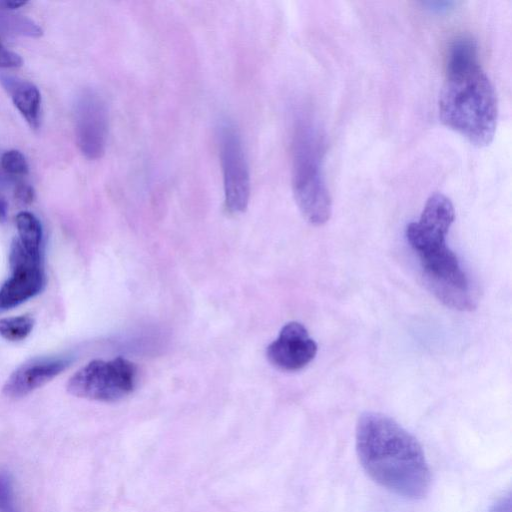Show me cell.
<instances>
[{
    "label": "cell",
    "mask_w": 512,
    "mask_h": 512,
    "mask_svg": "<svg viewBox=\"0 0 512 512\" xmlns=\"http://www.w3.org/2000/svg\"><path fill=\"white\" fill-rule=\"evenodd\" d=\"M356 450L362 467L380 486L408 499L427 495L431 477L424 452L392 418L377 412L361 414Z\"/></svg>",
    "instance_id": "1"
},
{
    "label": "cell",
    "mask_w": 512,
    "mask_h": 512,
    "mask_svg": "<svg viewBox=\"0 0 512 512\" xmlns=\"http://www.w3.org/2000/svg\"><path fill=\"white\" fill-rule=\"evenodd\" d=\"M441 122L475 146H487L497 126V97L479 64L471 39L456 40L449 51L444 82L439 94Z\"/></svg>",
    "instance_id": "2"
},
{
    "label": "cell",
    "mask_w": 512,
    "mask_h": 512,
    "mask_svg": "<svg viewBox=\"0 0 512 512\" xmlns=\"http://www.w3.org/2000/svg\"><path fill=\"white\" fill-rule=\"evenodd\" d=\"M323 153V139L317 127L309 118L298 116L292 136V190L302 216L315 226L325 224L332 212L322 171Z\"/></svg>",
    "instance_id": "3"
},
{
    "label": "cell",
    "mask_w": 512,
    "mask_h": 512,
    "mask_svg": "<svg viewBox=\"0 0 512 512\" xmlns=\"http://www.w3.org/2000/svg\"><path fill=\"white\" fill-rule=\"evenodd\" d=\"M137 368L131 361L115 359L92 360L68 380L71 395L100 402H115L128 396L135 388Z\"/></svg>",
    "instance_id": "4"
},
{
    "label": "cell",
    "mask_w": 512,
    "mask_h": 512,
    "mask_svg": "<svg viewBox=\"0 0 512 512\" xmlns=\"http://www.w3.org/2000/svg\"><path fill=\"white\" fill-rule=\"evenodd\" d=\"M418 255L424 281L441 303L460 311L476 308L470 282L446 244Z\"/></svg>",
    "instance_id": "5"
},
{
    "label": "cell",
    "mask_w": 512,
    "mask_h": 512,
    "mask_svg": "<svg viewBox=\"0 0 512 512\" xmlns=\"http://www.w3.org/2000/svg\"><path fill=\"white\" fill-rule=\"evenodd\" d=\"M217 138L225 206L230 213H242L249 203L251 180L241 134L231 120L224 118L218 124Z\"/></svg>",
    "instance_id": "6"
},
{
    "label": "cell",
    "mask_w": 512,
    "mask_h": 512,
    "mask_svg": "<svg viewBox=\"0 0 512 512\" xmlns=\"http://www.w3.org/2000/svg\"><path fill=\"white\" fill-rule=\"evenodd\" d=\"M11 276L0 287V311L12 309L40 294L46 285L42 251L14 238L9 251Z\"/></svg>",
    "instance_id": "7"
},
{
    "label": "cell",
    "mask_w": 512,
    "mask_h": 512,
    "mask_svg": "<svg viewBox=\"0 0 512 512\" xmlns=\"http://www.w3.org/2000/svg\"><path fill=\"white\" fill-rule=\"evenodd\" d=\"M455 218L451 200L442 193L432 194L426 201L418 221L406 228V238L418 253L446 244V235Z\"/></svg>",
    "instance_id": "8"
},
{
    "label": "cell",
    "mask_w": 512,
    "mask_h": 512,
    "mask_svg": "<svg viewBox=\"0 0 512 512\" xmlns=\"http://www.w3.org/2000/svg\"><path fill=\"white\" fill-rule=\"evenodd\" d=\"M76 139L82 154L88 159L100 158L106 148L109 116L103 98L88 90L76 104Z\"/></svg>",
    "instance_id": "9"
},
{
    "label": "cell",
    "mask_w": 512,
    "mask_h": 512,
    "mask_svg": "<svg viewBox=\"0 0 512 512\" xmlns=\"http://www.w3.org/2000/svg\"><path fill=\"white\" fill-rule=\"evenodd\" d=\"M317 353V344L299 322L285 324L276 340L266 349L268 361L284 371H297L309 364Z\"/></svg>",
    "instance_id": "10"
},
{
    "label": "cell",
    "mask_w": 512,
    "mask_h": 512,
    "mask_svg": "<svg viewBox=\"0 0 512 512\" xmlns=\"http://www.w3.org/2000/svg\"><path fill=\"white\" fill-rule=\"evenodd\" d=\"M67 357H37L16 368L6 380L3 393L9 398H21L44 386L66 370Z\"/></svg>",
    "instance_id": "11"
},
{
    "label": "cell",
    "mask_w": 512,
    "mask_h": 512,
    "mask_svg": "<svg viewBox=\"0 0 512 512\" xmlns=\"http://www.w3.org/2000/svg\"><path fill=\"white\" fill-rule=\"evenodd\" d=\"M1 81L26 122L31 128L37 129L40 124L41 110L39 89L33 83L25 80L4 77Z\"/></svg>",
    "instance_id": "12"
},
{
    "label": "cell",
    "mask_w": 512,
    "mask_h": 512,
    "mask_svg": "<svg viewBox=\"0 0 512 512\" xmlns=\"http://www.w3.org/2000/svg\"><path fill=\"white\" fill-rule=\"evenodd\" d=\"M17 239L27 249L43 251V228L40 220L31 212L22 211L16 216Z\"/></svg>",
    "instance_id": "13"
},
{
    "label": "cell",
    "mask_w": 512,
    "mask_h": 512,
    "mask_svg": "<svg viewBox=\"0 0 512 512\" xmlns=\"http://www.w3.org/2000/svg\"><path fill=\"white\" fill-rule=\"evenodd\" d=\"M34 324V318L27 314L0 318V336L11 342L24 340L32 332Z\"/></svg>",
    "instance_id": "14"
},
{
    "label": "cell",
    "mask_w": 512,
    "mask_h": 512,
    "mask_svg": "<svg viewBox=\"0 0 512 512\" xmlns=\"http://www.w3.org/2000/svg\"><path fill=\"white\" fill-rule=\"evenodd\" d=\"M1 166L6 173L11 175H26L29 170L25 156L15 149L2 154Z\"/></svg>",
    "instance_id": "15"
},
{
    "label": "cell",
    "mask_w": 512,
    "mask_h": 512,
    "mask_svg": "<svg viewBox=\"0 0 512 512\" xmlns=\"http://www.w3.org/2000/svg\"><path fill=\"white\" fill-rule=\"evenodd\" d=\"M0 512H19L15 503L11 477L0 472Z\"/></svg>",
    "instance_id": "16"
},
{
    "label": "cell",
    "mask_w": 512,
    "mask_h": 512,
    "mask_svg": "<svg viewBox=\"0 0 512 512\" xmlns=\"http://www.w3.org/2000/svg\"><path fill=\"white\" fill-rule=\"evenodd\" d=\"M23 60L19 54L6 48L0 41V68L20 67Z\"/></svg>",
    "instance_id": "17"
},
{
    "label": "cell",
    "mask_w": 512,
    "mask_h": 512,
    "mask_svg": "<svg viewBox=\"0 0 512 512\" xmlns=\"http://www.w3.org/2000/svg\"><path fill=\"white\" fill-rule=\"evenodd\" d=\"M15 198L22 204H30L35 199L33 187L26 183H20L15 188Z\"/></svg>",
    "instance_id": "18"
},
{
    "label": "cell",
    "mask_w": 512,
    "mask_h": 512,
    "mask_svg": "<svg viewBox=\"0 0 512 512\" xmlns=\"http://www.w3.org/2000/svg\"><path fill=\"white\" fill-rule=\"evenodd\" d=\"M490 512H511V498L510 496L498 500Z\"/></svg>",
    "instance_id": "19"
},
{
    "label": "cell",
    "mask_w": 512,
    "mask_h": 512,
    "mask_svg": "<svg viewBox=\"0 0 512 512\" xmlns=\"http://www.w3.org/2000/svg\"><path fill=\"white\" fill-rule=\"evenodd\" d=\"M26 4V1H0V6L6 9H17Z\"/></svg>",
    "instance_id": "20"
},
{
    "label": "cell",
    "mask_w": 512,
    "mask_h": 512,
    "mask_svg": "<svg viewBox=\"0 0 512 512\" xmlns=\"http://www.w3.org/2000/svg\"><path fill=\"white\" fill-rule=\"evenodd\" d=\"M7 205L3 199L0 198V221L6 217Z\"/></svg>",
    "instance_id": "21"
}]
</instances>
